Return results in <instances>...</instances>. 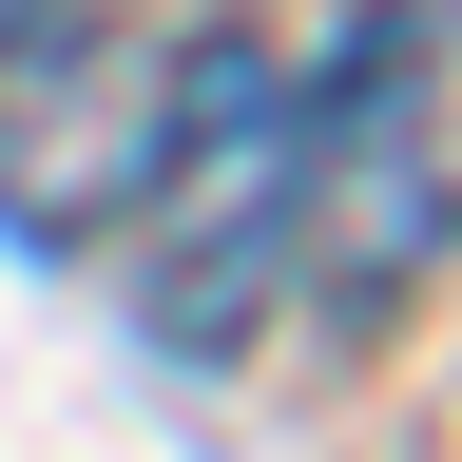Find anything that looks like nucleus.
<instances>
[{
  "label": "nucleus",
  "mask_w": 462,
  "mask_h": 462,
  "mask_svg": "<svg viewBox=\"0 0 462 462\" xmlns=\"http://www.w3.org/2000/svg\"><path fill=\"white\" fill-rule=\"evenodd\" d=\"M116 231H135V289H154L173 346H231V328L270 309V270H289V78H270L251 20H212L154 78L135 212H116Z\"/></svg>",
  "instance_id": "obj_1"
},
{
  "label": "nucleus",
  "mask_w": 462,
  "mask_h": 462,
  "mask_svg": "<svg viewBox=\"0 0 462 462\" xmlns=\"http://www.w3.org/2000/svg\"><path fill=\"white\" fill-rule=\"evenodd\" d=\"M289 270H328L346 309H404L443 270V0H366L289 97Z\"/></svg>",
  "instance_id": "obj_2"
}]
</instances>
